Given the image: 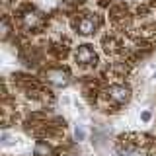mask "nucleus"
I'll return each mask as SVG.
<instances>
[{"label":"nucleus","mask_w":156,"mask_h":156,"mask_svg":"<svg viewBox=\"0 0 156 156\" xmlns=\"http://www.w3.org/2000/svg\"><path fill=\"white\" fill-rule=\"evenodd\" d=\"M47 78H49V82L55 84V86H66L68 84V74L65 70H61V68H57V70H49Z\"/></svg>","instance_id":"nucleus-4"},{"label":"nucleus","mask_w":156,"mask_h":156,"mask_svg":"<svg viewBox=\"0 0 156 156\" xmlns=\"http://www.w3.org/2000/svg\"><path fill=\"white\" fill-rule=\"evenodd\" d=\"M74 58H76V62H80V65H94L96 62V53H94V49L90 45H80L76 49V53H74Z\"/></svg>","instance_id":"nucleus-1"},{"label":"nucleus","mask_w":156,"mask_h":156,"mask_svg":"<svg viewBox=\"0 0 156 156\" xmlns=\"http://www.w3.org/2000/svg\"><path fill=\"white\" fill-rule=\"evenodd\" d=\"M107 96H109V100L113 101V104H125L127 100H129V90H127L125 86H111L109 90H107Z\"/></svg>","instance_id":"nucleus-2"},{"label":"nucleus","mask_w":156,"mask_h":156,"mask_svg":"<svg viewBox=\"0 0 156 156\" xmlns=\"http://www.w3.org/2000/svg\"><path fill=\"white\" fill-rule=\"evenodd\" d=\"M35 156H51V146L47 143H37L35 144Z\"/></svg>","instance_id":"nucleus-6"},{"label":"nucleus","mask_w":156,"mask_h":156,"mask_svg":"<svg viewBox=\"0 0 156 156\" xmlns=\"http://www.w3.org/2000/svg\"><path fill=\"white\" fill-rule=\"evenodd\" d=\"M96 27H98V20L94 16H84V18H80V22H78V31L84 33V35L94 33Z\"/></svg>","instance_id":"nucleus-3"},{"label":"nucleus","mask_w":156,"mask_h":156,"mask_svg":"<svg viewBox=\"0 0 156 156\" xmlns=\"http://www.w3.org/2000/svg\"><path fill=\"white\" fill-rule=\"evenodd\" d=\"M43 23V18H41V14H37V12H26L23 14V26L26 27H37V26H41Z\"/></svg>","instance_id":"nucleus-5"},{"label":"nucleus","mask_w":156,"mask_h":156,"mask_svg":"<svg viewBox=\"0 0 156 156\" xmlns=\"http://www.w3.org/2000/svg\"><path fill=\"white\" fill-rule=\"evenodd\" d=\"M121 156H144V152L140 148H133V146H127L125 150H121Z\"/></svg>","instance_id":"nucleus-7"}]
</instances>
